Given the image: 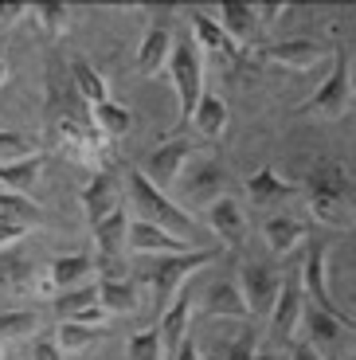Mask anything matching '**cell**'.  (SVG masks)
I'll list each match as a JSON object with an SVG mask.
<instances>
[{"label":"cell","mask_w":356,"mask_h":360,"mask_svg":"<svg viewBox=\"0 0 356 360\" xmlns=\"http://www.w3.org/2000/svg\"><path fill=\"white\" fill-rule=\"evenodd\" d=\"M44 129H47V137H51V145L67 157V161L87 165V169H94V172L106 169V145H110V137L98 134L94 117H90V106L75 94V86L55 82V75L47 79Z\"/></svg>","instance_id":"cell-1"},{"label":"cell","mask_w":356,"mask_h":360,"mask_svg":"<svg viewBox=\"0 0 356 360\" xmlns=\"http://www.w3.org/2000/svg\"><path fill=\"white\" fill-rule=\"evenodd\" d=\"M305 207L310 216L325 227H356V184L341 161H317L305 172Z\"/></svg>","instance_id":"cell-2"},{"label":"cell","mask_w":356,"mask_h":360,"mask_svg":"<svg viewBox=\"0 0 356 360\" xmlns=\"http://www.w3.org/2000/svg\"><path fill=\"white\" fill-rule=\"evenodd\" d=\"M125 188H129V204H134L137 219H145V224H153V227H165V231L180 235V239H188V235L196 231V219H192V212H184V207H180L177 200L165 196L157 184H149L141 169L129 172Z\"/></svg>","instance_id":"cell-3"},{"label":"cell","mask_w":356,"mask_h":360,"mask_svg":"<svg viewBox=\"0 0 356 360\" xmlns=\"http://www.w3.org/2000/svg\"><path fill=\"white\" fill-rule=\"evenodd\" d=\"M177 192L180 200L177 204L184 207V212H196V207H215L223 196H227V169H223L215 157H192L188 161V169L180 172L177 180Z\"/></svg>","instance_id":"cell-4"},{"label":"cell","mask_w":356,"mask_h":360,"mask_svg":"<svg viewBox=\"0 0 356 360\" xmlns=\"http://www.w3.org/2000/svg\"><path fill=\"white\" fill-rule=\"evenodd\" d=\"M212 259H215L212 251H200V247H192V251H184V255H165V259H157L149 270H145V282L153 286V297H157V309H160V314H165L172 297H177L180 290L188 286V278H192L196 270H204Z\"/></svg>","instance_id":"cell-5"},{"label":"cell","mask_w":356,"mask_h":360,"mask_svg":"<svg viewBox=\"0 0 356 360\" xmlns=\"http://www.w3.org/2000/svg\"><path fill=\"white\" fill-rule=\"evenodd\" d=\"M169 79H172V90H177V117L188 122L196 102L204 98V59H200V47L192 39H177L172 44Z\"/></svg>","instance_id":"cell-6"},{"label":"cell","mask_w":356,"mask_h":360,"mask_svg":"<svg viewBox=\"0 0 356 360\" xmlns=\"http://www.w3.org/2000/svg\"><path fill=\"white\" fill-rule=\"evenodd\" d=\"M348 102H352V63H348V55L337 47L333 71L325 75V82H321V86L310 94L305 114L321 117V122H337V117L348 114Z\"/></svg>","instance_id":"cell-7"},{"label":"cell","mask_w":356,"mask_h":360,"mask_svg":"<svg viewBox=\"0 0 356 360\" xmlns=\"http://www.w3.org/2000/svg\"><path fill=\"white\" fill-rule=\"evenodd\" d=\"M282 274L267 262H243L239 266V290H243V302H247V314L250 317H270L278 294H282Z\"/></svg>","instance_id":"cell-8"},{"label":"cell","mask_w":356,"mask_h":360,"mask_svg":"<svg viewBox=\"0 0 356 360\" xmlns=\"http://www.w3.org/2000/svg\"><path fill=\"white\" fill-rule=\"evenodd\" d=\"M192 157H196V145L192 141H184V137H180V141H165V145H157V149L145 157L141 172H145L149 184H157V188L165 192V188H172V184L180 180V172L188 169Z\"/></svg>","instance_id":"cell-9"},{"label":"cell","mask_w":356,"mask_h":360,"mask_svg":"<svg viewBox=\"0 0 356 360\" xmlns=\"http://www.w3.org/2000/svg\"><path fill=\"white\" fill-rule=\"evenodd\" d=\"M302 286H305V294H310V302L317 309H325V314H333V317H348L345 309L333 302V294H329V247L325 243H313L310 247V255H305V262H302Z\"/></svg>","instance_id":"cell-10"},{"label":"cell","mask_w":356,"mask_h":360,"mask_svg":"<svg viewBox=\"0 0 356 360\" xmlns=\"http://www.w3.org/2000/svg\"><path fill=\"white\" fill-rule=\"evenodd\" d=\"M125 251L137 255V259H165V255H184L192 251V243L188 239H180V235L165 231V227H153L145 224V219H134L129 224V239H125Z\"/></svg>","instance_id":"cell-11"},{"label":"cell","mask_w":356,"mask_h":360,"mask_svg":"<svg viewBox=\"0 0 356 360\" xmlns=\"http://www.w3.org/2000/svg\"><path fill=\"white\" fill-rule=\"evenodd\" d=\"M305 317V294H302V278H286L282 294H278L274 309H270V337L274 341H294V333L302 329Z\"/></svg>","instance_id":"cell-12"},{"label":"cell","mask_w":356,"mask_h":360,"mask_svg":"<svg viewBox=\"0 0 356 360\" xmlns=\"http://www.w3.org/2000/svg\"><path fill=\"white\" fill-rule=\"evenodd\" d=\"M192 44L208 55L212 67H231L239 59V47L231 44V36L220 27V20H212L208 12H192Z\"/></svg>","instance_id":"cell-13"},{"label":"cell","mask_w":356,"mask_h":360,"mask_svg":"<svg viewBox=\"0 0 356 360\" xmlns=\"http://www.w3.org/2000/svg\"><path fill=\"white\" fill-rule=\"evenodd\" d=\"M55 314H59L63 321L90 325V329H102V325H106V317H110L106 309H102V302H98V282L59 294V297H55Z\"/></svg>","instance_id":"cell-14"},{"label":"cell","mask_w":356,"mask_h":360,"mask_svg":"<svg viewBox=\"0 0 356 360\" xmlns=\"http://www.w3.org/2000/svg\"><path fill=\"white\" fill-rule=\"evenodd\" d=\"M79 204H82V216H87L90 227L102 224L110 212H117V207H122V200H117V176L110 169L94 172V176L87 180V188H82Z\"/></svg>","instance_id":"cell-15"},{"label":"cell","mask_w":356,"mask_h":360,"mask_svg":"<svg viewBox=\"0 0 356 360\" xmlns=\"http://www.w3.org/2000/svg\"><path fill=\"white\" fill-rule=\"evenodd\" d=\"M172 32L165 24H153L149 32L141 36V44H137V55H134V71L141 75V79H153V75L169 71V59H172Z\"/></svg>","instance_id":"cell-16"},{"label":"cell","mask_w":356,"mask_h":360,"mask_svg":"<svg viewBox=\"0 0 356 360\" xmlns=\"http://www.w3.org/2000/svg\"><path fill=\"white\" fill-rule=\"evenodd\" d=\"M208 227L227 251H239L247 243V216H243V204L235 196H223L215 207H208Z\"/></svg>","instance_id":"cell-17"},{"label":"cell","mask_w":356,"mask_h":360,"mask_svg":"<svg viewBox=\"0 0 356 360\" xmlns=\"http://www.w3.org/2000/svg\"><path fill=\"white\" fill-rule=\"evenodd\" d=\"M325 55H329V47L317 44V39H282V44H270L262 59L286 67V71H313Z\"/></svg>","instance_id":"cell-18"},{"label":"cell","mask_w":356,"mask_h":360,"mask_svg":"<svg viewBox=\"0 0 356 360\" xmlns=\"http://www.w3.org/2000/svg\"><path fill=\"white\" fill-rule=\"evenodd\" d=\"M44 270H47V278L55 282V290H59V294H67V290L90 286V278L98 274V259H94V255H87V251L59 255V259H55L51 266H44Z\"/></svg>","instance_id":"cell-19"},{"label":"cell","mask_w":356,"mask_h":360,"mask_svg":"<svg viewBox=\"0 0 356 360\" xmlns=\"http://www.w3.org/2000/svg\"><path fill=\"white\" fill-rule=\"evenodd\" d=\"M302 325H305V341H310L313 349H321V352L333 349L345 333H356L352 317H333V314H325V309H317V306H305Z\"/></svg>","instance_id":"cell-20"},{"label":"cell","mask_w":356,"mask_h":360,"mask_svg":"<svg viewBox=\"0 0 356 360\" xmlns=\"http://www.w3.org/2000/svg\"><path fill=\"white\" fill-rule=\"evenodd\" d=\"M220 27L231 36V44L239 47H250L258 39V32H262V24H258L255 16V4H243V0H223L220 4Z\"/></svg>","instance_id":"cell-21"},{"label":"cell","mask_w":356,"mask_h":360,"mask_svg":"<svg viewBox=\"0 0 356 360\" xmlns=\"http://www.w3.org/2000/svg\"><path fill=\"white\" fill-rule=\"evenodd\" d=\"M192 309H196V302H192V290H180L177 297L169 302V309L160 314V341H165V352H169V360H172V352L180 349V341L188 337V321H192Z\"/></svg>","instance_id":"cell-22"},{"label":"cell","mask_w":356,"mask_h":360,"mask_svg":"<svg viewBox=\"0 0 356 360\" xmlns=\"http://www.w3.org/2000/svg\"><path fill=\"white\" fill-rule=\"evenodd\" d=\"M305 239H310V227H305V219H298V216H270L267 224H262V243H267L278 259L294 255Z\"/></svg>","instance_id":"cell-23"},{"label":"cell","mask_w":356,"mask_h":360,"mask_svg":"<svg viewBox=\"0 0 356 360\" xmlns=\"http://www.w3.org/2000/svg\"><path fill=\"white\" fill-rule=\"evenodd\" d=\"M247 196H250V204H258V207H274V204L294 200L298 184H290L286 176L274 172V165H267V169H258L255 176H247Z\"/></svg>","instance_id":"cell-24"},{"label":"cell","mask_w":356,"mask_h":360,"mask_svg":"<svg viewBox=\"0 0 356 360\" xmlns=\"http://www.w3.org/2000/svg\"><path fill=\"white\" fill-rule=\"evenodd\" d=\"M39 266L32 259L16 251H0V297H16V294H32L36 286Z\"/></svg>","instance_id":"cell-25"},{"label":"cell","mask_w":356,"mask_h":360,"mask_svg":"<svg viewBox=\"0 0 356 360\" xmlns=\"http://www.w3.org/2000/svg\"><path fill=\"white\" fill-rule=\"evenodd\" d=\"M200 309L208 317H215V321H243V317H250L247 302H243V290L235 282H215V286H208Z\"/></svg>","instance_id":"cell-26"},{"label":"cell","mask_w":356,"mask_h":360,"mask_svg":"<svg viewBox=\"0 0 356 360\" xmlns=\"http://www.w3.org/2000/svg\"><path fill=\"white\" fill-rule=\"evenodd\" d=\"M47 169V153H32L24 161H12V165H0V188L4 192H16V196H32V188L39 184Z\"/></svg>","instance_id":"cell-27"},{"label":"cell","mask_w":356,"mask_h":360,"mask_svg":"<svg viewBox=\"0 0 356 360\" xmlns=\"http://www.w3.org/2000/svg\"><path fill=\"white\" fill-rule=\"evenodd\" d=\"M129 224L134 219L125 216V207H117L102 224H94V255L98 259H117L125 251V239H129Z\"/></svg>","instance_id":"cell-28"},{"label":"cell","mask_w":356,"mask_h":360,"mask_svg":"<svg viewBox=\"0 0 356 360\" xmlns=\"http://www.w3.org/2000/svg\"><path fill=\"white\" fill-rule=\"evenodd\" d=\"M98 302L110 317H125V314H137L141 306V294L129 278H102L98 282Z\"/></svg>","instance_id":"cell-29"},{"label":"cell","mask_w":356,"mask_h":360,"mask_svg":"<svg viewBox=\"0 0 356 360\" xmlns=\"http://www.w3.org/2000/svg\"><path fill=\"white\" fill-rule=\"evenodd\" d=\"M227 117H231V114H227V102H223L220 94H204V98L196 102V110H192L188 122H192V129H196L200 137L215 141V137L227 129Z\"/></svg>","instance_id":"cell-30"},{"label":"cell","mask_w":356,"mask_h":360,"mask_svg":"<svg viewBox=\"0 0 356 360\" xmlns=\"http://www.w3.org/2000/svg\"><path fill=\"white\" fill-rule=\"evenodd\" d=\"M102 341H106V333H102V329L75 325V321H63L59 333H55V345H59L63 356H87V352H94Z\"/></svg>","instance_id":"cell-31"},{"label":"cell","mask_w":356,"mask_h":360,"mask_svg":"<svg viewBox=\"0 0 356 360\" xmlns=\"http://www.w3.org/2000/svg\"><path fill=\"white\" fill-rule=\"evenodd\" d=\"M71 86H75V94H79L82 102H87L90 110L94 106H102V102H110V86H106V79H102L94 67L87 63V59H75V67H71Z\"/></svg>","instance_id":"cell-32"},{"label":"cell","mask_w":356,"mask_h":360,"mask_svg":"<svg viewBox=\"0 0 356 360\" xmlns=\"http://www.w3.org/2000/svg\"><path fill=\"white\" fill-rule=\"evenodd\" d=\"M44 317L36 309H0V345L4 341H36Z\"/></svg>","instance_id":"cell-33"},{"label":"cell","mask_w":356,"mask_h":360,"mask_svg":"<svg viewBox=\"0 0 356 360\" xmlns=\"http://www.w3.org/2000/svg\"><path fill=\"white\" fill-rule=\"evenodd\" d=\"M90 117H94L98 134L110 137V141H114V137H125V134H129V126H134V114H129L122 102H114V98L102 102V106H94V110H90Z\"/></svg>","instance_id":"cell-34"},{"label":"cell","mask_w":356,"mask_h":360,"mask_svg":"<svg viewBox=\"0 0 356 360\" xmlns=\"http://www.w3.org/2000/svg\"><path fill=\"white\" fill-rule=\"evenodd\" d=\"M0 219H8V224H24V227H36L39 219H44V207H39L32 196H16V192H4V188H0Z\"/></svg>","instance_id":"cell-35"},{"label":"cell","mask_w":356,"mask_h":360,"mask_svg":"<svg viewBox=\"0 0 356 360\" xmlns=\"http://www.w3.org/2000/svg\"><path fill=\"white\" fill-rule=\"evenodd\" d=\"M32 20H36V27L44 36L59 39L71 27V4H32Z\"/></svg>","instance_id":"cell-36"},{"label":"cell","mask_w":356,"mask_h":360,"mask_svg":"<svg viewBox=\"0 0 356 360\" xmlns=\"http://www.w3.org/2000/svg\"><path fill=\"white\" fill-rule=\"evenodd\" d=\"M125 352H129V360H169L165 341H160V329H137L129 337V345H125Z\"/></svg>","instance_id":"cell-37"},{"label":"cell","mask_w":356,"mask_h":360,"mask_svg":"<svg viewBox=\"0 0 356 360\" xmlns=\"http://www.w3.org/2000/svg\"><path fill=\"white\" fill-rule=\"evenodd\" d=\"M36 149L24 141L20 134H12V129H0V165H12V161H24V157H32Z\"/></svg>","instance_id":"cell-38"},{"label":"cell","mask_w":356,"mask_h":360,"mask_svg":"<svg viewBox=\"0 0 356 360\" xmlns=\"http://www.w3.org/2000/svg\"><path fill=\"white\" fill-rule=\"evenodd\" d=\"M223 360H258V337H255V329H243L235 341H227Z\"/></svg>","instance_id":"cell-39"},{"label":"cell","mask_w":356,"mask_h":360,"mask_svg":"<svg viewBox=\"0 0 356 360\" xmlns=\"http://www.w3.org/2000/svg\"><path fill=\"white\" fill-rule=\"evenodd\" d=\"M27 360H67L59 352V345H55V337L47 341V337H36V341L27 345Z\"/></svg>","instance_id":"cell-40"},{"label":"cell","mask_w":356,"mask_h":360,"mask_svg":"<svg viewBox=\"0 0 356 360\" xmlns=\"http://www.w3.org/2000/svg\"><path fill=\"white\" fill-rule=\"evenodd\" d=\"M286 8H290L286 0H274V4H270V0H258V4H255V16H258V24H262V27H270V24H278V20H282Z\"/></svg>","instance_id":"cell-41"},{"label":"cell","mask_w":356,"mask_h":360,"mask_svg":"<svg viewBox=\"0 0 356 360\" xmlns=\"http://www.w3.org/2000/svg\"><path fill=\"white\" fill-rule=\"evenodd\" d=\"M32 231V227H24V224H8V219H0V251H12V247L24 239V235Z\"/></svg>","instance_id":"cell-42"},{"label":"cell","mask_w":356,"mask_h":360,"mask_svg":"<svg viewBox=\"0 0 356 360\" xmlns=\"http://www.w3.org/2000/svg\"><path fill=\"white\" fill-rule=\"evenodd\" d=\"M32 12V4H20V0H0V27H12L16 20H24Z\"/></svg>","instance_id":"cell-43"},{"label":"cell","mask_w":356,"mask_h":360,"mask_svg":"<svg viewBox=\"0 0 356 360\" xmlns=\"http://www.w3.org/2000/svg\"><path fill=\"white\" fill-rule=\"evenodd\" d=\"M290 360H325V352L313 349L310 341H294L290 345Z\"/></svg>","instance_id":"cell-44"},{"label":"cell","mask_w":356,"mask_h":360,"mask_svg":"<svg viewBox=\"0 0 356 360\" xmlns=\"http://www.w3.org/2000/svg\"><path fill=\"white\" fill-rule=\"evenodd\" d=\"M172 360H204V356H200V345L192 341V337H184V341H180V349L172 352Z\"/></svg>","instance_id":"cell-45"},{"label":"cell","mask_w":356,"mask_h":360,"mask_svg":"<svg viewBox=\"0 0 356 360\" xmlns=\"http://www.w3.org/2000/svg\"><path fill=\"white\" fill-rule=\"evenodd\" d=\"M4 82H8V63L0 59V86H4Z\"/></svg>","instance_id":"cell-46"},{"label":"cell","mask_w":356,"mask_h":360,"mask_svg":"<svg viewBox=\"0 0 356 360\" xmlns=\"http://www.w3.org/2000/svg\"><path fill=\"white\" fill-rule=\"evenodd\" d=\"M0 360H4V345H0Z\"/></svg>","instance_id":"cell-47"},{"label":"cell","mask_w":356,"mask_h":360,"mask_svg":"<svg viewBox=\"0 0 356 360\" xmlns=\"http://www.w3.org/2000/svg\"><path fill=\"white\" fill-rule=\"evenodd\" d=\"M258 360H270V356H258Z\"/></svg>","instance_id":"cell-48"},{"label":"cell","mask_w":356,"mask_h":360,"mask_svg":"<svg viewBox=\"0 0 356 360\" xmlns=\"http://www.w3.org/2000/svg\"><path fill=\"white\" fill-rule=\"evenodd\" d=\"M352 71H356V67H352Z\"/></svg>","instance_id":"cell-49"}]
</instances>
